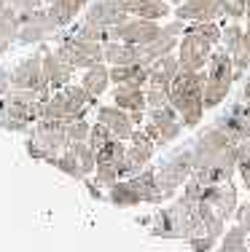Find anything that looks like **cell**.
Segmentation results:
<instances>
[{
	"instance_id": "8",
	"label": "cell",
	"mask_w": 250,
	"mask_h": 252,
	"mask_svg": "<svg viewBox=\"0 0 250 252\" xmlns=\"http://www.w3.org/2000/svg\"><path fill=\"white\" fill-rule=\"evenodd\" d=\"M213 51H215V46L210 40L199 38L191 30H186L180 35V43L175 49L178 59H180V70H205L210 57H213Z\"/></svg>"
},
{
	"instance_id": "43",
	"label": "cell",
	"mask_w": 250,
	"mask_h": 252,
	"mask_svg": "<svg viewBox=\"0 0 250 252\" xmlns=\"http://www.w3.org/2000/svg\"><path fill=\"white\" fill-rule=\"evenodd\" d=\"M248 22H250V0H248Z\"/></svg>"
},
{
	"instance_id": "29",
	"label": "cell",
	"mask_w": 250,
	"mask_h": 252,
	"mask_svg": "<svg viewBox=\"0 0 250 252\" xmlns=\"http://www.w3.org/2000/svg\"><path fill=\"white\" fill-rule=\"evenodd\" d=\"M186 30H191V32H196L199 38L210 40L213 46H221L223 27L218 25V19H213V22H191V25H186Z\"/></svg>"
},
{
	"instance_id": "32",
	"label": "cell",
	"mask_w": 250,
	"mask_h": 252,
	"mask_svg": "<svg viewBox=\"0 0 250 252\" xmlns=\"http://www.w3.org/2000/svg\"><path fill=\"white\" fill-rule=\"evenodd\" d=\"M89 140H92V148H97V151H100V148H105L110 140H118V137L113 134L103 121H97V126H92V131H89Z\"/></svg>"
},
{
	"instance_id": "34",
	"label": "cell",
	"mask_w": 250,
	"mask_h": 252,
	"mask_svg": "<svg viewBox=\"0 0 250 252\" xmlns=\"http://www.w3.org/2000/svg\"><path fill=\"white\" fill-rule=\"evenodd\" d=\"M242 32H245V27L240 25V22H229V25L223 27V35H221V46L223 49H234L237 43H240V38H242Z\"/></svg>"
},
{
	"instance_id": "19",
	"label": "cell",
	"mask_w": 250,
	"mask_h": 252,
	"mask_svg": "<svg viewBox=\"0 0 250 252\" xmlns=\"http://www.w3.org/2000/svg\"><path fill=\"white\" fill-rule=\"evenodd\" d=\"M178 73H180V59H178L175 51H172V54L159 57L156 62L148 64V83H145V86H164V89H170Z\"/></svg>"
},
{
	"instance_id": "5",
	"label": "cell",
	"mask_w": 250,
	"mask_h": 252,
	"mask_svg": "<svg viewBox=\"0 0 250 252\" xmlns=\"http://www.w3.org/2000/svg\"><path fill=\"white\" fill-rule=\"evenodd\" d=\"M153 172H156V183H159V190H162L164 201L172 199L186 185V180L194 175V148L191 145L175 148L170 156H164L153 166Z\"/></svg>"
},
{
	"instance_id": "11",
	"label": "cell",
	"mask_w": 250,
	"mask_h": 252,
	"mask_svg": "<svg viewBox=\"0 0 250 252\" xmlns=\"http://www.w3.org/2000/svg\"><path fill=\"white\" fill-rule=\"evenodd\" d=\"M59 54L70 64H78V67H92V64H100V59H105L100 40H83V38H75V35L65 40Z\"/></svg>"
},
{
	"instance_id": "44",
	"label": "cell",
	"mask_w": 250,
	"mask_h": 252,
	"mask_svg": "<svg viewBox=\"0 0 250 252\" xmlns=\"http://www.w3.org/2000/svg\"><path fill=\"white\" fill-rule=\"evenodd\" d=\"M167 3H180V0H167Z\"/></svg>"
},
{
	"instance_id": "13",
	"label": "cell",
	"mask_w": 250,
	"mask_h": 252,
	"mask_svg": "<svg viewBox=\"0 0 250 252\" xmlns=\"http://www.w3.org/2000/svg\"><path fill=\"white\" fill-rule=\"evenodd\" d=\"M175 19L186 22H213V19H221V3L218 0H180V3L172 8Z\"/></svg>"
},
{
	"instance_id": "37",
	"label": "cell",
	"mask_w": 250,
	"mask_h": 252,
	"mask_svg": "<svg viewBox=\"0 0 250 252\" xmlns=\"http://www.w3.org/2000/svg\"><path fill=\"white\" fill-rule=\"evenodd\" d=\"M234 218H237V223H240V225H242V228H245V231L250 233V196H248V199L240 204V207H237Z\"/></svg>"
},
{
	"instance_id": "7",
	"label": "cell",
	"mask_w": 250,
	"mask_h": 252,
	"mask_svg": "<svg viewBox=\"0 0 250 252\" xmlns=\"http://www.w3.org/2000/svg\"><path fill=\"white\" fill-rule=\"evenodd\" d=\"M129 142H132V145L127 148V156H124V164H121V180L140 175V172L145 169L148 164H151L153 153H156V148H159L156 142H153L151 137L145 134V129H135V134L129 137Z\"/></svg>"
},
{
	"instance_id": "18",
	"label": "cell",
	"mask_w": 250,
	"mask_h": 252,
	"mask_svg": "<svg viewBox=\"0 0 250 252\" xmlns=\"http://www.w3.org/2000/svg\"><path fill=\"white\" fill-rule=\"evenodd\" d=\"M118 3L129 16H138V19L162 22L172 14V3H167V0H118Z\"/></svg>"
},
{
	"instance_id": "9",
	"label": "cell",
	"mask_w": 250,
	"mask_h": 252,
	"mask_svg": "<svg viewBox=\"0 0 250 252\" xmlns=\"http://www.w3.org/2000/svg\"><path fill=\"white\" fill-rule=\"evenodd\" d=\"M162 27L153 19H138V16H129L127 22L110 27L108 30V40H124V43H135V46H145L151 40H156L162 35Z\"/></svg>"
},
{
	"instance_id": "2",
	"label": "cell",
	"mask_w": 250,
	"mask_h": 252,
	"mask_svg": "<svg viewBox=\"0 0 250 252\" xmlns=\"http://www.w3.org/2000/svg\"><path fill=\"white\" fill-rule=\"evenodd\" d=\"M237 142L218 129L215 124L196 131L191 148H194V169H237L234 158Z\"/></svg>"
},
{
	"instance_id": "14",
	"label": "cell",
	"mask_w": 250,
	"mask_h": 252,
	"mask_svg": "<svg viewBox=\"0 0 250 252\" xmlns=\"http://www.w3.org/2000/svg\"><path fill=\"white\" fill-rule=\"evenodd\" d=\"M127 19H129V14L121 8L118 0H94V3L89 5V11H86V22L103 27L105 32H108L110 27L127 22Z\"/></svg>"
},
{
	"instance_id": "1",
	"label": "cell",
	"mask_w": 250,
	"mask_h": 252,
	"mask_svg": "<svg viewBox=\"0 0 250 252\" xmlns=\"http://www.w3.org/2000/svg\"><path fill=\"white\" fill-rule=\"evenodd\" d=\"M170 105L180 113L186 129L205 121V70H180L170 86Z\"/></svg>"
},
{
	"instance_id": "20",
	"label": "cell",
	"mask_w": 250,
	"mask_h": 252,
	"mask_svg": "<svg viewBox=\"0 0 250 252\" xmlns=\"http://www.w3.org/2000/svg\"><path fill=\"white\" fill-rule=\"evenodd\" d=\"M127 180H129V185L135 188V193L140 196L143 204H164V196H162V190H159V183H156V172H153V166H145L140 175L127 177Z\"/></svg>"
},
{
	"instance_id": "3",
	"label": "cell",
	"mask_w": 250,
	"mask_h": 252,
	"mask_svg": "<svg viewBox=\"0 0 250 252\" xmlns=\"http://www.w3.org/2000/svg\"><path fill=\"white\" fill-rule=\"evenodd\" d=\"M194 199L188 196H180L172 204L162 207L151 220V236L156 239H180V242H188V239L196 233V223H194Z\"/></svg>"
},
{
	"instance_id": "41",
	"label": "cell",
	"mask_w": 250,
	"mask_h": 252,
	"mask_svg": "<svg viewBox=\"0 0 250 252\" xmlns=\"http://www.w3.org/2000/svg\"><path fill=\"white\" fill-rule=\"evenodd\" d=\"M242 99H250V70L245 75V86H242Z\"/></svg>"
},
{
	"instance_id": "26",
	"label": "cell",
	"mask_w": 250,
	"mask_h": 252,
	"mask_svg": "<svg viewBox=\"0 0 250 252\" xmlns=\"http://www.w3.org/2000/svg\"><path fill=\"white\" fill-rule=\"evenodd\" d=\"M229 54H231V59H234V73H237V78H245L248 70H250V25L245 27L240 43H237Z\"/></svg>"
},
{
	"instance_id": "30",
	"label": "cell",
	"mask_w": 250,
	"mask_h": 252,
	"mask_svg": "<svg viewBox=\"0 0 250 252\" xmlns=\"http://www.w3.org/2000/svg\"><path fill=\"white\" fill-rule=\"evenodd\" d=\"M38 70H40L38 59H27V62L19 64V70H16V83H19V86H35L38 78H40Z\"/></svg>"
},
{
	"instance_id": "4",
	"label": "cell",
	"mask_w": 250,
	"mask_h": 252,
	"mask_svg": "<svg viewBox=\"0 0 250 252\" xmlns=\"http://www.w3.org/2000/svg\"><path fill=\"white\" fill-rule=\"evenodd\" d=\"M237 81V73H234V59H231L229 49L218 46L213 51L210 62L205 67V107H218L221 102L229 97L231 86Z\"/></svg>"
},
{
	"instance_id": "10",
	"label": "cell",
	"mask_w": 250,
	"mask_h": 252,
	"mask_svg": "<svg viewBox=\"0 0 250 252\" xmlns=\"http://www.w3.org/2000/svg\"><path fill=\"white\" fill-rule=\"evenodd\" d=\"M127 156V145L124 140H110L105 148L97 153V180L100 185H116L121 180V164Z\"/></svg>"
},
{
	"instance_id": "25",
	"label": "cell",
	"mask_w": 250,
	"mask_h": 252,
	"mask_svg": "<svg viewBox=\"0 0 250 252\" xmlns=\"http://www.w3.org/2000/svg\"><path fill=\"white\" fill-rule=\"evenodd\" d=\"M86 3L89 0H51L49 14H51V19L57 22V27H62V25H68Z\"/></svg>"
},
{
	"instance_id": "33",
	"label": "cell",
	"mask_w": 250,
	"mask_h": 252,
	"mask_svg": "<svg viewBox=\"0 0 250 252\" xmlns=\"http://www.w3.org/2000/svg\"><path fill=\"white\" fill-rule=\"evenodd\" d=\"M145 102H148V110H151V107L170 105V89H164V86H145Z\"/></svg>"
},
{
	"instance_id": "45",
	"label": "cell",
	"mask_w": 250,
	"mask_h": 252,
	"mask_svg": "<svg viewBox=\"0 0 250 252\" xmlns=\"http://www.w3.org/2000/svg\"><path fill=\"white\" fill-rule=\"evenodd\" d=\"M248 25H250V22H248Z\"/></svg>"
},
{
	"instance_id": "36",
	"label": "cell",
	"mask_w": 250,
	"mask_h": 252,
	"mask_svg": "<svg viewBox=\"0 0 250 252\" xmlns=\"http://www.w3.org/2000/svg\"><path fill=\"white\" fill-rule=\"evenodd\" d=\"M234 158L237 166H250V140H240L234 145Z\"/></svg>"
},
{
	"instance_id": "28",
	"label": "cell",
	"mask_w": 250,
	"mask_h": 252,
	"mask_svg": "<svg viewBox=\"0 0 250 252\" xmlns=\"http://www.w3.org/2000/svg\"><path fill=\"white\" fill-rule=\"evenodd\" d=\"M110 201L116 207H140V196L135 193V188L129 185V180H118L116 185H110Z\"/></svg>"
},
{
	"instance_id": "39",
	"label": "cell",
	"mask_w": 250,
	"mask_h": 252,
	"mask_svg": "<svg viewBox=\"0 0 250 252\" xmlns=\"http://www.w3.org/2000/svg\"><path fill=\"white\" fill-rule=\"evenodd\" d=\"M8 5H14L16 11H33L40 5V0H5Z\"/></svg>"
},
{
	"instance_id": "24",
	"label": "cell",
	"mask_w": 250,
	"mask_h": 252,
	"mask_svg": "<svg viewBox=\"0 0 250 252\" xmlns=\"http://www.w3.org/2000/svg\"><path fill=\"white\" fill-rule=\"evenodd\" d=\"M215 252H250V233L240 223L229 225L221 236V244L215 247Z\"/></svg>"
},
{
	"instance_id": "21",
	"label": "cell",
	"mask_w": 250,
	"mask_h": 252,
	"mask_svg": "<svg viewBox=\"0 0 250 252\" xmlns=\"http://www.w3.org/2000/svg\"><path fill=\"white\" fill-rule=\"evenodd\" d=\"M105 59L116 67V64H143V46L135 43H124V40H108L103 46Z\"/></svg>"
},
{
	"instance_id": "17",
	"label": "cell",
	"mask_w": 250,
	"mask_h": 252,
	"mask_svg": "<svg viewBox=\"0 0 250 252\" xmlns=\"http://www.w3.org/2000/svg\"><path fill=\"white\" fill-rule=\"evenodd\" d=\"M97 121H103L113 134L118 137V140H129V137L135 134V126H138V124H135V118H132V113H127L124 107H118V105L100 107Z\"/></svg>"
},
{
	"instance_id": "40",
	"label": "cell",
	"mask_w": 250,
	"mask_h": 252,
	"mask_svg": "<svg viewBox=\"0 0 250 252\" xmlns=\"http://www.w3.org/2000/svg\"><path fill=\"white\" fill-rule=\"evenodd\" d=\"M237 175H240L242 185H245V190L250 193V166H237Z\"/></svg>"
},
{
	"instance_id": "12",
	"label": "cell",
	"mask_w": 250,
	"mask_h": 252,
	"mask_svg": "<svg viewBox=\"0 0 250 252\" xmlns=\"http://www.w3.org/2000/svg\"><path fill=\"white\" fill-rule=\"evenodd\" d=\"M213 124H215L218 129H223L234 142L250 140V118H248V113H245V99L229 105V110H223Z\"/></svg>"
},
{
	"instance_id": "42",
	"label": "cell",
	"mask_w": 250,
	"mask_h": 252,
	"mask_svg": "<svg viewBox=\"0 0 250 252\" xmlns=\"http://www.w3.org/2000/svg\"><path fill=\"white\" fill-rule=\"evenodd\" d=\"M245 113H248V118H250V99H245Z\"/></svg>"
},
{
	"instance_id": "16",
	"label": "cell",
	"mask_w": 250,
	"mask_h": 252,
	"mask_svg": "<svg viewBox=\"0 0 250 252\" xmlns=\"http://www.w3.org/2000/svg\"><path fill=\"white\" fill-rule=\"evenodd\" d=\"M22 27H19V35L22 40H38V38H46L49 32L57 30V22L51 19L49 11H22Z\"/></svg>"
},
{
	"instance_id": "23",
	"label": "cell",
	"mask_w": 250,
	"mask_h": 252,
	"mask_svg": "<svg viewBox=\"0 0 250 252\" xmlns=\"http://www.w3.org/2000/svg\"><path fill=\"white\" fill-rule=\"evenodd\" d=\"M110 81L113 83H124V86H140L145 89L148 83V64H116L110 70Z\"/></svg>"
},
{
	"instance_id": "31",
	"label": "cell",
	"mask_w": 250,
	"mask_h": 252,
	"mask_svg": "<svg viewBox=\"0 0 250 252\" xmlns=\"http://www.w3.org/2000/svg\"><path fill=\"white\" fill-rule=\"evenodd\" d=\"M221 3V14L231 22L248 19V0H218Z\"/></svg>"
},
{
	"instance_id": "38",
	"label": "cell",
	"mask_w": 250,
	"mask_h": 252,
	"mask_svg": "<svg viewBox=\"0 0 250 252\" xmlns=\"http://www.w3.org/2000/svg\"><path fill=\"white\" fill-rule=\"evenodd\" d=\"M89 131H92V129H89L83 121H75L73 129H70V140H73V142H83L89 137Z\"/></svg>"
},
{
	"instance_id": "22",
	"label": "cell",
	"mask_w": 250,
	"mask_h": 252,
	"mask_svg": "<svg viewBox=\"0 0 250 252\" xmlns=\"http://www.w3.org/2000/svg\"><path fill=\"white\" fill-rule=\"evenodd\" d=\"M113 102L118 107H124L127 113H140V110H148V102H145V89L140 86H124L118 83L116 92H113Z\"/></svg>"
},
{
	"instance_id": "27",
	"label": "cell",
	"mask_w": 250,
	"mask_h": 252,
	"mask_svg": "<svg viewBox=\"0 0 250 252\" xmlns=\"http://www.w3.org/2000/svg\"><path fill=\"white\" fill-rule=\"evenodd\" d=\"M108 83H110V70L103 67V64H92L86 78H83V89H86L92 97H100V94L108 89Z\"/></svg>"
},
{
	"instance_id": "15",
	"label": "cell",
	"mask_w": 250,
	"mask_h": 252,
	"mask_svg": "<svg viewBox=\"0 0 250 252\" xmlns=\"http://www.w3.org/2000/svg\"><path fill=\"white\" fill-rule=\"evenodd\" d=\"M205 201H210L213 209H215V212L221 215L226 223H229V218H234L237 207H240V193H237V185L231 183V180L218 183V185H210Z\"/></svg>"
},
{
	"instance_id": "35",
	"label": "cell",
	"mask_w": 250,
	"mask_h": 252,
	"mask_svg": "<svg viewBox=\"0 0 250 252\" xmlns=\"http://www.w3.org/2000/svg\"><path fill=\"white\" fill-rule=\"evenodd\" d=\"M186 244L191 247V252H210V250H215L218 239L215 236H194V239H188Z\"/></svg>"
},
{
	"instance_id": "6",
	"label": "cell",
	"mask_w": 250,
	"mask_h": 252,
	"mask_svg": "<svg viewBox=\"0 0 250 252\" xmlns=\"http://www.w3.org/2000/svg\"><path fill=\"white\" fill-rule=\"evenodd\" d=\"M143 129H145V134L151 137L159 148H164V145H170V142H175L178 137L183 134L186 126H183L180 113H178L175 107L164 105V107H151V110H145V124H143Z\"/></svg>"
}]
</instances>
